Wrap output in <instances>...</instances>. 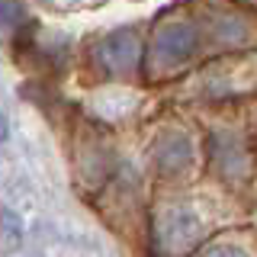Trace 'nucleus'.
<instances>
[{"label":"nucleus","instance_id":"0eeeda50","mask_svg":"<svg viewBox=\"0 0 257 257\" xmlns=\"http://www.w3.org/2000/svg\"><path fill=\"white\" fill-rule=\"evenodd\" d=\"M0 139H7V116L0 112Z\"/></svg>","mask_w":257,"mask_h":257},{"label":"nucleus","instance_id":"20e7f679","mask_svg":"<svg viewBox=\"0 0 257 257\" xmlns=\"http://www.w3.org/2000/svg\"><path fill=\"white\" fill-rule=\"evenodd\" d=\"M23 238H26L23 219L13 212L10 206H0V247H4L7 254H16L23 247Z\"/></svg>","mask_w":257,"mask_h":257},{"label":"nucleus","instance_id":"423d86ee","mask_svg":"<svg viewBox=\"0 0 257 257\" xmlns=\"http://www.w3.org/2000/svg\"><path fill=\"white\" fill-rule=\"evenodd\" d=\"M193 257H247V254L241 247H231V244H215V247H206V251H199Z\"/></svg>","mask_w":257,"mask_h":257},{"label":"nucleus","instance_id":"7ed1b4c3","mask_svg":"<svg viewBox=\"0 0 257 257\" xmlns=\"http://www.w3.org/2000/svg\"><path fill=\"white\" fill-rule=\"evenodd\" d=\"M100 61H103V68L116 71V74L132 71L135 61H139V39H135V32H112L109 39H103Z\"/></svg>","mask_w":257,"mask_h":257},{"label":"nucleus","instance_id":"f257e3e1","mask_svg":"<svg viewBox=\"0 0 257 257\" xmlns=\"http://www.w3.org/2000/svg\"><path fill=\"white\" fill-rule=\"evenodd\" d=\"M199 48V29L196 23L190 20H171L164 23L158 32H155V42H151V64L171 71V68H180L187 64Z\"/></svg>","mask_w":257,"mask_h":257},{"label":"nucleus","instance_id":"39448f33","mask_svg":"<svg viewBox=\"0 0 257 257\" xmlns=\"http://www.w3.org/2000/svg\"><path fill=\"white\" fill-rule=\"evenodd\" d=\"M158 161L164 167H171V171L180 167V164H187L190 161V142L183 139V135H174V132L164 135V142L158 145Z\"/></svg>","mask_w":257,"mask_h":257},{"label":"nucleus","instance_id":"f03ea898","mask_svg":"<svg viewBox=\"0 0 257 257\" xmlns=\"http://www.w3.org/2000/svg\"><path fill=\"white\" fill-rule=\"evenodd\" d=\"M199 231H203V225H199L196 212L187 206H171L158 219V241L164 244L167 254H180L187 247H193Z\"/></svg>","mask_w":257,"mask_h":257}]
</instances>
